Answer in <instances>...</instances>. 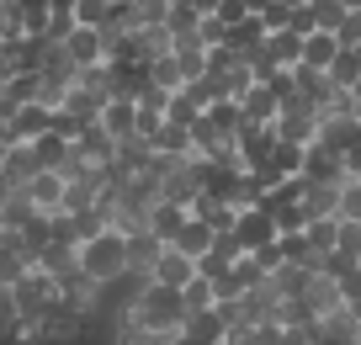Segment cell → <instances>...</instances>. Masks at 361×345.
<instances>
[{"instance_id": "cell-1", "label": "cell", "mask_w": 361, "mask_h": 345, "mask_svg": "<svg viewBox=\"0 0 361 345\" xmlns=\"http://www.w3.org/2000/svg\"><path fill=\"white\" fill-rule=\"evenodd\" d=\"M123 319L138 329L180 334L186 329V298H180V287H165V282H138L133 298L123 303Z\"/></svg>"}, {"instance_id": "cell-2", "label": "cell", "mask_w": 361, "mask_h": 345, "mask_svg": "<svg viewBox=\"0 0 361 345\" xmlns=\"http://www.w3.org/2000/svg\"><path fill=\"white\" fill-rule=\"evenodd\" d=\"M80 277H90L102 292H112L117 282H128V234L106 229V234L80 245Z\"/></svg>"}, {"instance_id": "cell-3", "label": "cell", "mask_w": 361, "mask_h": 345, "mask_svg": "<svg viewBox=\"0 0 361 345\" xmlns=\"http://www.w3.org/2000/svg\"><path fill=\"white\" fill-rule=\"evenodd\" d=\"M11 298H16V319L22 324H43L48 313L59 308V282L43 277V271H32L22 287H11Z\"/></svg>"}, {"instance_id": "cell-4", "label": "cell", "mask_w": 361, "mask_h": 345, "mask_svg": "<svg viewBox=\"0 0 361 345\" xmlns=\"http://www.w3.org/2000/svg\"><path fill=\"white\" fill-rule=\"evenodd\" d=\"M197 197H202V181H197V159H159V202L192 207Z\"/></svg>"}, {"instance_id": "cell-5", "label": "cell", "mask_w": 361, "mask_h": 345, "mask_svg": "<svg viewBox=\"0 0 361 345\" xmlns=\"http://www.w3.org/2000/svg\"><path fill=\"white\" fill-rule=\"evenodd\" d=\"M298 303H303V313L308 319H329V313H345V292H340V282L335 277H324V271H308V282H303V292H298Z\"/></svg>"}, {"instance_id": "cell-6", "label": "cell", "mask_w": 361, "mask_h": 345, "mask_svg": "<svg viewBox=\"0 0 361 345\" xmlns=\"http://www.w3.org/2000/svg\"><path fill=\"white\" fill-rule=\"evenodd\" d=\"M319 107H308V101H293V107H282V117H276V138L282 144H293V149H308V144H319Z\"/></svg>"}, {"instance_id": "cell-7", "label": "cell", "mask_w": 361, "mask_h": 345, "mask_svg": "<svg viewBox=\"0 0 361 345\" xmlns=\"http://www.w3.org/2000/svg\"><path fill=\"white\" fill-rule=\"evenodd\" d=\"M234 239L245 245V255H260V250H271L282 234H276V218H271L266 207H245L239 223H234Z\"/></svg>"}, {"instance_id": "cell-8", "label": "cell", "mask_w": 361, "mask_h": 345, "mask_svg": "<svg viewBox=\"0 0 361 345\" xmlns=\"http://www.w3.org/2000/svg\"><path fill=\"white\" fill-rule=\"evenodd\" d=\"M319 144H329L335 155H350V149L361 144V111L356 107L324 111V123H319Z\"/></svg>"}, {"instance_id": "cell-9", "label": "cell", "mask_w": 361, "mask_h": 345, "mask_svg": "<svg viewBox=\"0 0 361 345\" xmlns=\"http://www.w3.org/2000/svg\"><path fill=\"white\" fill-rule=\"evenodd\" d=\"M303 181H314V186H340L345 181V155H335L329 144H308L303 149V170H298Z\"/></svg>"}, {"instance_id": "cell-10", "label": "cell", "mask_w": 361, "mask_h": 345, "mask_svg": "<svg viewBox=\"0 0 361 345\" xmlns=\"http://www.w3.org/2000/svg\"><path fill=\"white\" fill-rule=\"evenodd\" d=\"M59 303H64L69 313H80V319L90 324V319H96V313L106 308V292L96 287V282H90V277H69V282H59Z\"/></svg>"}, {"instance_id": "cell-11", "label": "cell", "mask_w": 361, "mask_h": 345, "mask_svg": "<svg viewBox=\"0 0 361 345\" xmlns=\"http://www.w3.org/2000/svg\"><path fill=\"white\" fill-rule=\"evenodd\" d=\"M37 170H43V165H37L32 144H11V149H6V159H0V186H6V191H27Z\"/></svg>"}, {"instance_id": "cell-12", "label": "cell", "mask_w": 361, "mask_h": 345, "mask_svg": "<svg viewBox=\"0 0 361 345\" xmlns=\"http://www.w3.org/2000/svg\"><path fill=\"white\" fill-rule=\"evenodd\" d=\"M64 54L75 59V69L106 64V37H102V27H75V32L64 37Z\"/></svg>"}, {"instance_id": "cell-13", "label": "cell", "mask_w": 361, "mask_h": 345, "mask_svg": "<svg viewBox=\"0 0 361 345\" xmlns=\"http://www.w3.org/2000/svg\"><path fill=\"white\" fill-rule=\"evenodd\" d=\"M149 149H154L159 159H197V144H192V128H180V123H159L154 133H149Z\"/></svg>"}, {"instance_id": "cell-14", "label": "cell", "mask_w": 361, "mask_h": 345, "mask_svg": "<svg viewBox=\"0 0 361 345\" xmlns=\"http://www.w3.org/2000/svg\"><path fill=\"white\" fill-rule=\"evenodd\" d=\"M159 255H165V245H159L154 234H128V282H149L159 266Z\"/></svg>"}, {"instance_id": "cell-15", "label": "cell", "mask_w": 361, "mask_h": 345, "mask_svg": "<svg viewBox=\"0 0 361 345\" xmlns=\"http://www.w3.org/2000/svg\"><path fill=\"white\" fill-rule=\"evenodd\" d=\"M85 329H90V324L80 319V313H69L64 303H59V308L48 313L43 324H37V334H43V345H80V340H85Z\"/></svg>"}, {"instance_id": "cell-16", "label": "cell", "mask_w": 361, "mask_h": 345, "mask_svg": "<svg viewBox=\"0 0 361 345\" xmlns=\"http://www.w3.org/2000/svg\"><path fill=\"white\" fill-rule=\"evenodd\" d=\"M32 255H27L22 245H16V234H6L0 239V292H11V287H22L27 277H32Z\"/></svg>"}, {"instance_id": "cell-17", "label": "cell", "mask_w": 361, "mask_h": 345, "mask_svg": "<svg viewBox=\"0 0 361 345\" xmlns=\"http://www.w3.org/2000/svg\"><path fill=\"white\" fill-rule=\"evenodd\" d=\"M27 202H32L37 212H59L69 202V181L59 176V170H37L32 186H27Z\"/></svg>"}, {"instance_id": "cell-18", "label": "cell", "mask_w": 361, "mask_h": 345, "mask_svg": "<svg viewBox=\"0 0 361 345\" xmlns=\"http://www.w3.org/2000/svg\"><path fill=\"white\" fill-rule=\"evenodd\" d=\"M149 282H165V287H192V282H197V260L180 255L176 245H165V255H159V266H154V277H149Z\"/></svg>"}, {"instance_id": "cell-19", "label": "cell", "mask_w": 361, "mask_h": 345, "mask_svg": "<svg viewBox=\"0 0 361 345\" xmlns=\"http://www.w3.org/2000/svg\"><path fill=\"white\" fill-rule=\"evenodd\" d=\"M239 107H245V123L276 128V117H282V101H276V90H271V85H250L245 96H239Z\"/></svg>"}, {"instance_id": "cell-20", "label": "cell", "mask_w": 361, "mask_h": 345, "mask_svg": "<svg viewBox=\"0 0 361 345\" xmlns=\"http://www.w3.org/2000/svg\"><path fill=\"white\" fill-rule=\"evenodd\" d=\"M11 11L22 37H48V27H54V0H11Z\"/></svg>"}, {"instance_id": "cell-21", "label": "cell", "mask_w": 361, "mask_h": 345, "mask_svg": "<svg viewBox=\"0 0 361 345\" xmlns=\"http://www.w3.org/2000/svg\"><path fill=\"white\" fill-rule=\"evenodd\" d=\"M37 271L43 277H54V282H69V277H80V245H48L43 255H37Z\"/></svg>"}, {"instance_id": "cell-22", "label": "cell", "mask_w": 361, "mask_h": 345, "mask_svg": "<svg viewBox=\"0 0 361 345\" xmlns=\"http://www.w3.org/2000/svg\"><path fill=\"white\" fill-rule=\"evenodd\" d=\"M266 59L282 69V75H293V69L303 64V37H298L293 27H287V32H271L266 37Z\"/></svg>"}, {"instance_id": "cell-23", "label": "cell", "mask_w": 361, "mask_h": 345, "mask_svg": "<svg viewBox=\"0 0 361 345\" xmlns=\"http://www.w3.org/2000/svg\"><path fill=\"white\" fill-rule=\"evenodd\" d=\"M345 186V181H340ZM340 186H314V181H303V202L298 207L308 212V223L314 218H340Z\"/></svg>"}, {"instance_id": "cell-24", "label": "cell", "mask_w": 361, "mask_h": 345, "mask_svg": "<svg viewBox=\"0 0 361 345\" xmlns=\"http://www.w3.org/2000/svg\"><path fill=\"white\" fill-rule=\"evenodd\" d=\"M180 334H186L192 345H224V340H228V319H224L218 308H213V313H192Z\"/></svg>"}, {"instance_id": "cell-25", "label": "cell", "mask_w": 361, "mask_h": 345, "mask_svg": "<svg viewBox=\"0 0 361 345\" xmlns=\"http://www.w3.org/2000/svg\"><path fill=\"white\" fill-rule=\"evenodd\" d=\"M176 64H180V75H186V85H192V80H202V75H207V43H202L197 32L176 37Z\"/></svg>"}, {"instance_id": "cell-26", "label": "cell", "mask_w": 361, "mask_h": 345, "mask_svg": "<svg viewBox=\"0 0 361 345\" xmlns=\"http://www.w3.org/2000/svg\"><path fill=\"white\" fill-rule=\"evenodd\" d=\"M102 128L117 138V144L138 138V107H133V101H106V111H102Z\"/></svg>"}, {"instance_id": "cell-27", "label": "cell", "mask_w": 361, "mask_h": 345, "mask_svg": "<svg viewBox=\"0 0 361 345\" xmlns=\"http://www.w3.org/2000/svg\"><path fill=\"white\" fill-rule=\"evenodd\" d=\"M186 218H192V207L159 202V207H154V223H149V234H154L159 245H176V239H180V229H186Z\"/></svg>"}, {"instance_id": "cell-28", "label": "cell", "mask_w": 361, "mask_h": 345, "mask_svg": "<svg viewBox=\"0 0 361 345\" xmlns=\"http://www.w3.org/2000/svg\"><path fill=\"white\" fill-rule=\"evenodd\" d=\"M335 59H340V37H335V32H308V37H303V64H308V69H324V75H329V64H335Z\"/></svg>"}, {"instance_id": "cell-29", "label": "cell", "mask_w": 361, "mask_h": 345, "mask_svg": "<svg viewBox=\"0 0 361 345\" xmlns=\"http://www.w3.org/2000/svg\"><path fill=\"white\" fill-rule=\"evenodd\" d=\"M180 334H159V329H138V324L123 319V308H117V324H112V345H176Z\"/></svg>"}, {"instance_id": "cell-30", "label": "cell", "mask_w": 361, "mask_h": 345, "mask_svg": "<svg viewBox=\"0 0 361 345\" xmlns=\"http://www.w3.org/2000/svg\"><path fill=\"white\" fill-rule=\"evenodd\" d=\"M32 218H37V207L27 202V191H11V197L0 202V229H6V234H22Z\"/></svg>"}, {"instance_id": "cell-31", "label": "cell", "mask_w": 361, "mask_h": 345, "mask_svg": "<svg viewBox=\"0 0 361 345\" xmlns=\"http://www.w3.org/2000/svg\"><path fill=\"white\" fill-rule=\"evenodd\" d=\"M213 229H207V223L202 218H186V229H180V239H176V250H180V255H192V260H202L207 255V250H213Z\"/></svg>"}, {"instance_id": "cell-32", "label": "cell", "mask_w": 361, "mask_h": 345, "mask_svg": "<svg viewBox=\"0 0 361 345\" xmlns=\"http://www.w3.org/2000/svg\"><path fill=\"white\" fill-rule=\"evenodd\" d=\"M239 123H245V107H239V101H213V107H207V128H213L218 138H234L239 133Z\"/></svg>"}, {"instance_id": "cell-33", "label": "cell", "mask_w": 361, "mask_h": 345, "mask_svg": "<svg viewBox=\"0 0 361 345\" xmlns=\"http://www.w3.org/2000/svg\"><path fill=\"white\" fill-rule=\"evenodd\" d=\"M329 85L345 90V96L361 85V59H356V48H340V59L329 64Z\"/></svg>"}, {"instance_id": "cell-34", "label": "cell", "mask_w": 361, "mask_h": 345, "mask_svg": "<svg viewBox=\"0 0 361 345\" xmlns=\"http://www.w3.org/2000/svg\"><path fill=\"white\" fill-rule=\"evenodd\" d=\"M149 85H159V90H165V96H176V90H186V75H180L176 54H170V59H154V64H149Z\"/></svg>"}, {"instance_id": "cell-35", "label": "cell", "mask_w": 361, "mask_h": 345, "mask_svg": "<svg viewBox=\"0 0 361 345\" xmlns=\"http://www.w3.org/2000/svg\"><path fill=\"white\" fill-rule=\"evenodd\" d=\"M180 298H186V319H192V313H213L218 308V292H213V282H207V277H197L192 287H180Z\"/></svg>"}, {"instance_id": "cell-36", "label": "cell", "mask_w": 361, "mask_h": 345, "mask_svg": "<svg viewBox=\"0 0 361 345\" xmlns=\"http://www.w3.org/2000/svg\"><path fill=\"white\" fill-rule=\"evenodd\" d=\"M335 229H340V218H314V223L303 229V239L314 245V255H319V260H324L329 250H335Z\"/></svg>"}, {"instance_id": "cell-37", "label": "cell", "mask_w": 361, "mask_h": 345, "mask_svg": "<svg viewBox=\"0 0 361 345\" xmlns=\"http://www.w3.org/2000/svg\"><path fill=\"white\" fill-rule=\"evenodd\" d=\"M165 117H170V123H180V128H192V123H202L207 111L197 107V101L186 96V90H176V96H170V107H165Z\"/></svg>"}, {"instance_id": "cell-38", "label": "cell", "mask_w": 361, "mask_h": 345, "mask_svg": "<svg viewBox=\"0 0 361 345\" xmlns=\"http://www.w3.org/2000/svg\"><path fill=\"white\" fill-rule=\"evenodd\" d=\"M335 250L340 255H350L361 266V218H340V229H335Z\"/></svg>"}, {"instance_id": "cell-39", "label": "cell", "mask_w": 361, "mask_h": 345, "mask_svg": "<svg viewBox=\"0 0 361 345\" xmlns=\"http://www.w3.org/2000/svg\"><path fill=\"white\" fill-rule=\"evenodd\" d=\"M345 16H350V11H340L335 0H314V22H319V32H335V37H340Z\"/></svg>"}, {"instance_id": "cell-40", "label": "cell", "mask_w": 361, "mask_h": 345, "mask_svg": "<svg viewBox=\"0 0 361 345\" xmlns=\"http://www.w3.org/2000/svg\"><path fill=\"white\" fill-rule=\"evenodd\" d=\"M16 324H22V319H16V298H11V292H0V345H11Z\"/></svg>"}, {"instance_id": "cell-41", "label": "cell", "mask_w": 361, "mask_h": 345, "mask_svg": "<svg viewBox=\"0 0 361 345\" xmlns=\"http://www.w3.org/2000/svg\"><path fill=\"white\" fill-rule=\"evenodd\" d=\"M340 218H361V181L340 186Z\"/></svg>"}, {"instance_id": "cell-42", "label": "cell", "mask_w": 361, "mask_h": 345, "mask_svg": "<svg viewBox=\"0 0 361 345\" xmlns=\"http://www.w3.org/2000/svg\"><path fill=\"white\" fill-rule=\"evenodd\" d=\"M340 48H361V11L345 16V27H340Z\"/></svg>"}, {"instance_id": "cell-43", "label": "cell", "mask_w": 361, "mask_h": 345, "mask_svg": "<svg viewBox=\"0 0 361 345\" xmlns=\"http://www.w3.org/2000/svg\"><path fill=\"white\" fill-rule=\"evenodd\" d=\"M293 32H298V37L319 32V22H314V6H298V11H293Z\"/></svg>"}, {"instance_id": "cell-44", "label": "cell", "mask_w": 361, "mask_h": 345, "mask_svg": "<svg viewBox=\"0 0 361 345\" xmlns=\"http://www.w3.org/2000/svg\"><path fill=\"white\" fill-rule=\"evenodd\" d=\"M271 6H276V0H245V16H255V22H260V16H266Z\"/></svg>"}, {"instance_id": "cell-45", "label": "cell", "mask_w": 361, "mask_h": 345, "mask_svg": "<svg viewBox=\"0 0 361 345\" xmlns=\"http://www.w3.org/2000/svg\"><path fill=\"white\" fill-rule=\"evenodd\" d=\"M335 6L340 11H361V0H335Z\"/></svg>"}, {"instance_id": "cell-46", "label": "cell", "mask_w": 361, "mask_h": 345, "mask_svg": "<svg viewBox=\"0 0 361 345\" xmlns=\"http://www.w3.org/2000/svg\"><path fill=\"white\" fill-rule=\"evenodd\" d=\"M54 11H75V0H54Z\"/></svg>"}, {"instance_id": "cell-47", "label": "cell", "mask_w": 361, "mask_h": 345, "mask_svg": "<svg viewBox=\"0 0 361 345\" xmlns=\"http://www.w3.org/2000/svg\"><path fill=\"white\" fill-rule=\"evenodd\" d=\"M0 239H6V229H0Z\"/></svg>"}, {"instance_id": "cell-48", "label": "cell", "mask_w": 361, "mask_h": 345, "mask_svg": "<svg viewBox=\"0 0 361 345\" xmlns=\"http://www.w3.org/2000/svg\"><path fill=\"white\" fill-rule=\"evenodd\" d=\"M356 59H361V48H356Z\"/></svg>"}]
</instances>
